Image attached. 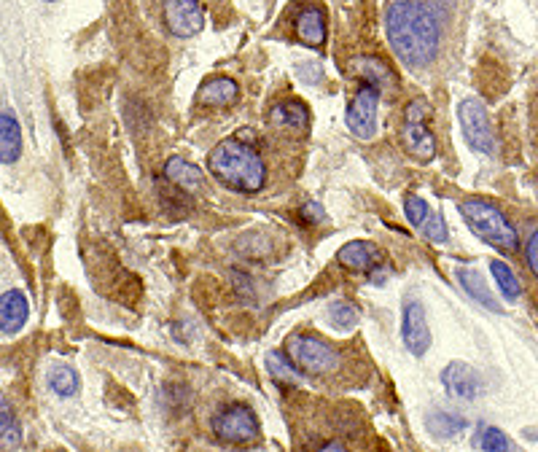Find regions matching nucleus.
<instances>
[{
    "label": "nucleus",
    "instance_id": "nucleus-1",
    "mask_svg": "<svg viewBox=\"0 0 538 452\" xmlns=\"http://www.w3.org/2000/svg\"><path fill=\"white\" fill-rule=\"evenodd\" d=\"M385 33L393 46V54L407 68L431 65L442 44V25L434 9L420 0H393L385 14Z\"/></svg>",
    "mask_w": 538,
    "mask_h": 452
},
{
    "label": "nucleus",
    "instance_id": "nucleus-2",
    "mask_svg": "<svg viewBox=\"0 0 538 452\" xmlns=\"http://www.w3.org/2000/svg\"><path fill=\"white\" fill-rule=\"evenodd\" d=\"M208 170L226 189L240 194H256L267 183V165L253 143L243 138L221 140L208 154Z\"/></svg>",
    "mask_w": 538,
    "mask_h": 452
},
{
    "label": "nucleus",
    "instance_id": "nucleus-3",
    "mask_svg": "<svg viewBox=\"0 0 538 452\" xmlns=\"http://www.w3.org/2000/svg\"><path fill=\"white\" fill-rule=\"evenodd\" d=\"M460 216L469 224V229L479 240H485L487 245H493L495 251L514 253L520 248V235L514 224L506 218L504 210H498L495 205L485 200H466L460 202Z\"/></svg>",
    "mask_w": 538,
    "mask_h": 452
},
{
    "label": "nucleus",
    "instance_id": "nucleus-4",
    "mask_svg": "<svg viewBox=\"0 0 538 452\" xmlns=\"http://www.w3.org/2000/svg\"><path fill=\"white\" fill-rule=\"evenodd\" d=\"M286 356L294 361L304 374H315V377H326L334 374L342 364V358L329 342H323L310 334H291L286 339Z\"/></svg>",
    "mask_w": 538,
    "mask_h": 452
},
{
    "label": "nucleus",
    "instance_id": "nucleus-5",
    "mask_svg": "<svg viewBox=\"0 0 538 452\" xmlns=\"http://www.w3.org/2000/svg\"><path fill=\"white\" fill-rule=\"evenodd\" d=\"M401 143L407 148L409 157H415L420 165H428L436 159V135L428 127L426 105L409 103L401 122Z\"/></svg>",
    "mask_w": 538,
    "mask_h": 452
},
{
    "label": "nucleus",
    "instance_id": "nucleus-6",
    "mask_svg": "<svg viewBox=\"0 0 538 452\" xmlns=\"http://www.w3.org/2000/svg\"><path fill=\"white\" fill-rule=\"evenodd\" d=\"M382 89L374 81L358 79V89L353 103L348 105L345 124L358 140H372L377 135V111H380Z\"/></svg>",
    "mask_w": 538,
    "mask_h": 452
},
{
    "label": "nucleus",
    "instance_id": "nucleus-7",
    "mask_svg": "<svg viewBox=\"0 0 538 452\" xmlns=\"http://www.w3.org/2000/svg\"><path fill=\"white\" fill-rule=\"evenodd\" d=\"M458 122H460V130H463V138L469 140V146L474 148V151H479V154L493 157L495 132H493V124H490V116H487V108L482 105V100H477V97H466V100H460Z\"/></svg>",
    "mask_w": 538,
    "mask_h": 452
},
{
    "label": "nucleus",
    "instance_id": "nucleus-8",
    "mask_svg": "<svg viewBox=\"0 0 538 452\" xmlns=\"http://www.w3.org/2000/svg\"><path fill=\"white\" fill-rule=\"evenodd\" d=\"M259 431V418L248 404H226L213 418V434L226 444H248Z\"/></svg>",
    "mask_w": 538,
    "mask_h": 452
},
{
    "label": "nucleus",
    "instance_id": "nucleus-9",
    "mask_svg": "<svg viewBox=\"0 0 538 452\" xmlns=\"http://www.w3.org/2000/svg\"><path fill=\"white\" fill-rule=\"evenodd\" d=\"M401 337L412 356L423 358L431 348V329H428L426 307L420 299L409 296L404 302V315H401Z\"/></svg>",
    "mask_w": 538,
    "mask_h": 452
},
{
    "label": "nucleus",
    "instance_id": "nucleus-10",
    "mask_svg": "<svg viewBox=\"0 0 538 452\" xmlns=\"http://www.w3.org/2000/svg\"><path fill=\"white\" fill-rule=\"evenodd\" d=\"M162 14L167 30L175 38H191L205 27V11L200 0H162Z\"/></svg>",
    "mask_w": 538,
    "mask_h": 452
},
{
    "label": "nucleus",
    "instance_id": "nucleus-11",
    "mask_svg": "<svg viewBox=\"0 0 538 452\" xmlns=\"http://www.w3.org/2000/svg\"><path fill=\"white\" fill-rule=\"evenodd\" d=\"M337 261L345 267V270L369 272V275L380 272L382 280H385V272H388L385 253H382L374 243H366V240H353V243L342 245L337 253Z\"/></svg>",
    "mask_w": 538,
    "mask_h": 452
},
{
    "label": "nucleus",
    "instance_id": "nucleus-12",
    "mask_svg": "<svg viewBox=\"0 0 538 452\" xmlns=\"http://www.w3.org/2000/svg\"><path fill=\"white\" fill-rule=\"evenodd\" d=\"M442 383L452 399L474 401L479 393H482V380H479V372L474 369V366L463 364V361H452V364L444 366Z\"/></svg>",
    "mask_w": 538,
    "mask_h": 452
},
{
    "label": "nucleus",
    "instance_id": "nucleus-13",
    "mask_svg": "<svg viewBox=\"0 0 538 452\" xmlns=\"http://www.w3.org/2000/svg\"><path fill=\"white\" fill-rule=\"evenodd\" d=\"M27 318H30V302H27L25 291L11 288L0 296V334L14 337L25 329Z\"/></svg>",
    "mask_w": 538,
    "mask_h": 452
},
{
    "label": "nucleus",
    "instance_id": "nucleus-14",
    "mask_svg": "<svg viewBox=\"0 0 538 452\" xmlns=\"http://www.w3.org/2000/svg\"><path fill=\"white\" fill-rule=\"evenodd\" d=\"M294 33L296 38L302 41V44L313 46V49H321L326 44V17H323V11L318 6H307L296 14L294 19Z\"/></svg>",
    "mask_w": 538,
    "mask_h": 452
},
{
    "label": "nucleus",
    "instance_id": "nucleus-15",
    "mask_svg": "<svg viewBox=\"0 0 538 452\" xmlns=\"http://www.w3.org/2000/svg\"><path fill=\"white\" fill-rule=\"evenodd\" d=\"M269 122H272V127H278V130L283 132L302 135V132L310 127V111H307L299 100H283V103L272 105Z\"/></svg>",
    "mask_w": 538,
    "mask_h": 452
},
{
    "label": "nucleus",
    "instance_id": "nucleus-16",
    "mask_svg": "<svg viewBox=\"0 0 538 452\" xmlns=\"http://www.w3.org/2000/svg\"><path fill=\"white\" fill-rule=\"evenodd\" d=\"M22 127L11 111H0V165H14L22 157Z\"/></svg>",
    "mask_w": 538,
    "mask_h": 452
},
{
    "label": "nucleus",
    "instance_id": "nucleus-17",
    "mask_svg": "<svg viewBox=\"0 0 538 452\" xmlns=\"http://www.w3.org/2000/svg\"><path fill=\"white\" fill-rule=\"evenodd\" d=\"M237 84L229 76H213L200 87L197 92V100L208 108H224V105H232L237 100Z\"/></svg>",
    "mask_w": 538,
    "mask_h": 452
},
{
    "label": "nucleus",
    "instance_id": "nucleus-18",
    "mask_svg": "<svg viewBox=\"0 0 538 452\" xmlns=\"http://www.w3.org/2000/svg\"><path fill=\"white\" fill-rule=\"evenodd\" d=\"M455 278H458L460 288H463V291H466L474 302L487 307L490 313H501V305L495 302L493 291L487 288L485 278H482L477 270H471V267H460V270H455Z\"/></svg>",
    "mask_w": 538,
    "mask_h": 452
},
{
    "label": "nucleus",
    "instance_id": "nucleus-19",
    "mask_svg": "<svg viewBox=\"0 0 538 452\" xmlns=\"http://www.w3.org/2000/svg\"><path fill=\"white\" fill-rule=\"evenodd\" d=\"M162 175H165V178L170 183H175V186H181V189H186L189 194L191 192H200L202 183H205V175H202L200 167L191 165V162H186V159H181V157L167 159Z\"/></svg>",
    "mask_w": 538,
    "mask_h": 452
},
{
    "label": "nucleus",
    "instance_id": "nucleus-20",
    "mask_svg": "<svg viewBox=\"0 0 538 452\" xmlns=\"http://www.w3.org/2000/svg\"><path fill=\"white\" fill-rule=\"evenodd\" d=\"M428 434L436 436V439H455L466 428H469V420L463 415H455V412H447V409H436L426 418Z\"/></svg>",
    "mask_w": 538,
    "mask_h": 452
},
{
    "label": "nucleus",
    "instance_id": "nucleus-21",
    "mask_svg": "<svg viewBox=\"0 0 538 452\" xmlns=\"http://www.w3.org/2000/svg\"><path fill=\"white\" fill-rule=\"evenodd\" d=\"M157 197H159V202H162V208H165L173 218H183L191 210L189 192L167 181L165 175H162V181H159V186H157Z\"/></svg>",
    "mask_w": 538,
    "mask_h": 452
},
{
    "label": "nucleus",
    "instance_id": "nucleus-22",
    "mask_svg": "<svg viewBox=\"0 0 538 452\" xmlns=\"http://www.w3.org/2000/svg\"><path fill=\"white\" fill-rule=\"evenodd\" d=\"M0 447L3 450H19L22 447V428L14 415L9 399L0 393Z\"/></svg>",
    "mask_w": 538,
    "mask_h": 452
},
{
    "label": "nucleus",
    "instance_id": "nucleus-23",
    "mask_svg": "<svg viewBox=\"0 0 538 452\" xmlns=\"http://www.w3.org/2000/svg\"><path fill=\"white\" fill-rule=\"evenodd\" d=\"M46 383H49V388H52L60 399H70V396H76L81 388L79 372H76V369H70V366H65V364H54L52 369H49Z\"/></svg>",
    "mask_w": 538,
    "mask_h": 452
},
{
    "label": "nucleus",
    "instance_id": "nucleus-24",
    "mask_svg": "<svg viewBox=\"0 0 538 452\" xmlns=\"http://www.w3.org/2000/svg\"><path fill=\"white\" fill-rule=\"evenodd\" d=\"M264 364H267V372L278 380V383H288V385H296L302 383V369L291 361V358L286 356V353H278V350H272V353H267V358H264Z\"/></svg>",
    "mask_w": 538,
    "mask_h": 452
},
{
    "label": "nucleus",
    "instance_id": "nucleus-25",
    "mask_svg": "<svg viewBox=\"0 0 538 452\" xmlns=\"http://www.w3.org/2000/svg\"><path fill=\"white\" fill-rule=\"evenodd\" d=\"M326 321H329L331 329L350 331L358 326L361 313H358L356 305H350V302H345V299H339V302H331L329 310H326Z\"/></svg>",
    "mask_w": 538,
    "mask_h": 452
},
{
    "label": "nucleus",
    "instance_id": "nucleus-26",
    "mask_svg": "<svg viewBox=\"0 0 538 452\" xmlns=\"http://www.w3.org/2000/svg\"><path fill=\"white\" fill-rule=\"evenodd\" d=\"M490 272H493L495 283H498V288H501V294H504V299H509V302H517L522 294V286L520 280H517V275L512 272V267L509 264H504V261H490Z\"/></svg>",
    "mask_w": 538,
    "mask_h": 452
},
{
    "label": "nucleus",
    "instance_id": "nucleus-27",
    "mask_svg": "<svg viewBox=\"0 0 538 452\" xmlns=\"http://www.w3.org/2000/svg\"><path fill=\"white\" fill-rule=\"evenodd\" d=\"M477 447L479 450H487V452H509L514 450L512 439L501 431V428H493V426H482L477 431Z\"/></svg>",
    "mask_w": 538,
    "mask_h": 452
},
{
    "label": "nucleus",
    "instance_id": "nucleus-28",
    "mask_svg": "<svg viewBox=\"0 0 538 452\" xmlns=\"http://www.w3.org/2000/svg\"><path fill=\"white\" fill-rule=\"evenodd\" d=\"M423 235H426L428 243H436V245H442L450 240V229H447V221H444L442 213L426 218V224H423Z\"/></svg>",
    "mask_w": 538,
    "mask_h": 452
},
{
    "label": "nucleus",
    "instance_id": "nucleus-29",
    "mask_svg": "<svg viewBox=\"0 0 538 452\" xmlns=\"http://www.w3.org/2000/svg\"><path fill=\"white\" fill-rule=\"evenodd\" d=\"M404 213H407V221L412 226H423L428 218V205L423 197H415V194H409L407 202H404Z\"/></svg>",
    "mask_w": 538,
    "mask_h": 452
},
{
    "label": "nucleus",
    "instance_id": "nucleus-30",
    "mask_svg": "<svg viewBox=\"0 0 538 452\" xmlns=\"http://www.w3.org/2000/svg\"><path fill=\"white\" fill-rule=\"evenodd\" d=\"M299 221L307 226H318L326 221V210L318 205V202H304L302 208H299Z\"/></svg>",
    "mask_w": 538,
    "mask_h": 452
},
{
    "label": "nucleus",
    "instance_id": "nucleus-31",
    "mask_svg": "<svg viewBox=\"0 0 538 452\" xmlns=\"http://www.w3.org/2000/svg\"><path fill=\"white\" fill-rule=\"evenodd\" d=\"M525 261H528V270L538 278V229H533V235L528 237V245H525Z\"/></svg>",
    "mask_w": 538,
    "mask_h": 452
},
{
    "label": "nucleus",
    "instance_id": "nucleus-32",
    "mask_svg": "<svg viewBox=\"0 0 538 452\" xmlns=\"http://www.w3.org/2000/svg\"><path fill=\"white\" fill-rule=\"evenodd\" d=\"M321 450H345V444H337V442H331V444H323Z\"/></svg>",
    "mask_w": 538,
    "mask_h": 452
},
{
    "label": "nucleus",
    "instance_id": "nucleus-33",
    "mask_svg": "<svg viewBox=\"0 0 538 452\" xmlns=\"http://www.w3.org/2000/svg\"><path fill=\"white\" fill-rule=\"evenodd\" d=\"M46 3H57V0H46Z\"/></svg>",
    "mask_w": 538,
    "mask_h": 452
}]
</instances>
